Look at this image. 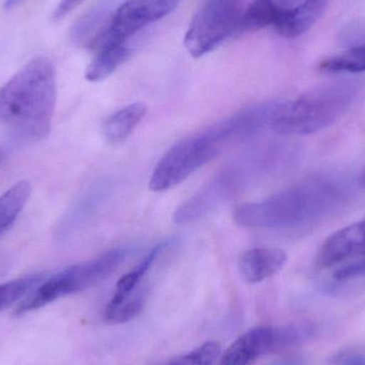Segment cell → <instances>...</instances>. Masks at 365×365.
I'll return each mask as SVG.
<instances>
[{
  "instance_id": "obj_7",
  "label": "cell",
  "mask_w": 365,
  "mask_h": 365,
  "mask_svg": "<svg viewBox=\"0 0 365 365\" xmlns=\"http://www.w3.org/2000/svg\"><path fill=\"white\" fill-rule=\"evenodd\" d=\"M248 0H206L190 21L184 44L192 57L214 51L236 31H240Z\"/></svg>"
},
{
  "instance_id": "obj_24",
  "label": "cell",
  "mask_w": 365,
  "mask_h": 365,
  "mask_svg": "<svg viewBox=\"0 0 365 365\" xmlns=\"http://www.w3.org/2000/svg\"><path fill=\"white\" fill-rule=\"evenodd\" d=\"M332 365H365V356L358 353L341 354Z\"/></svg>"
},
{
  "instance_id": "obj_13",
  "label": "cell",
  "mask_w": 365,
  "mask_h": 365,
  "mask_svg": "<svg viewBox=\"0 0 365 365\" xmlns=\"http://www.w3.org/2000/svg\"><path fill=\"white\" fill-rule=\"evenodd\" d=\"M133 51L134 48L130 42L98 47L96 48V57L86 70V79L91 83H98L108 78L132 57Z\"/></svg>"
},
{
  "instance_id": "obj_10",
  "label": "cell",
  "mask_w": 365,
  "mask_h": 365,
  "mask_svg": "<svg viewBox=\"0 0 365 365\" xmlns=\"http://www.w3.org/2000/svg\"><path fill=\"white\" fill-rule=\"evenodd\" d=\"M365 257V218L327 238L317 253V265L329 268Z\"/></svg>"
},
{
  "instance_id": "obj_21",
  "label": "cell",
  "mask_w": 365,
  "mask_h": 365,
  "mask_svg": "<svg viewBox=\"0 0 365 365\" xmlns=\"http://www.w3.org/2000/svg\"><path fill=\"white\" fill-rule=\"evenodd\" d=\"M221 347L217 342H206L168 365H215L220 359Z\"/></svg>"
},
{
  "instance_id": "obj_27",
  "label": "cell",
  "mask_w": 365,
  "mask_h": 365,
  "mask_svg": "<svg viewBox=\"0 0 365 365\" xmlns=\"http://www.w3.org/2000/svg\"><path fill=\"white\" fill-rule=\"evenodd\" d=\"M4 158H6V154H4V150L0 148V166H1L2 163H4Z\"/></svg>"
},
{
  "instance_id": "obj_3",
  "label": "cell",
  "mask_w": 365,
  "mask_h": 365,
  "mask_svg": "<svg viewBox=\"0 0 365 365\" xmlns=\"http://www.w3.org/2000/svg\"><path fill=\"white\" fill-rule=\"evenodd\" d=\"M247 139L248 130L237 113L182 139L156 165L150 179V189L154 192H163L178 186L227 148Z\"/></svg>"
},
{
  "instance_id": "obj_18",
  "label": "cell",
  "mask_w": 365,
  "mask_h": 365,
  "mask_svg": "<svg viewBox=\"0 0 365 365\" xmlns=\"http://www.w3.org/2000/svg\"><path fill=\"white\" fill-rule=\"evenodd\" d=\"M44 280V274H34L0 284V313L29 295Z\"/></svg>"
},
{
  "instance_id": "obj_4",
  "label": "cell",
  "mask_w": 365,
  "mask_h": 365,
  "mask_svg": "<svg viewBox=\"0 0 365 365\" xmlns=\"http://www.w3.org/2000/svg\"><path fill=\"white\" fill-rule=\"evenodd\" d=\"M289 154L282 145L266 148L259 153L222 169L173 214L177 225H188L210 215L240 195L255 180L287 167Z\"/></svg>"
},
{
  "instance_id": "obj_9",
  "label": "cell",
  "mask_w": 365,
  "mask_h": 365,
  "mask_svg": "<svg viewBox=\"0 0 365 365\" xmlns=\"http://www.w3.org/2000/svg\"><path fill=\"white\" fill-rule=\"evenodd\" d=\"M304 332V329L253 328L225 349L219 365H249L265 354L298 342Z\"/></svg>"
},
{
  "instance_id": "obj_16",
  "label": "cell",
  "mask_w": 365,
  "mask_h": 365,
  "mask_svg": "<svg viewBox=\"0 0 365 365\" xmlns=\"http://www.w3.org/2000/svg\"><path fill=\"white\" fill-rule=\"evenodd\" d=\"M31 195V185L21 181L0 195V235L8 231L21 214Z\"/></svg>"
},
{
  "instance_id": "obj_11",
  "label": "cell",
  "mask_w": 365,
  "mask_h": 365,
  "mask_svg": "<svg viewBox=\"0 0 365 365\" xmlns=\"http://www.w3.org/2000/svg\"><path fill=\"white\" fill-rule=\"evenodd\" d=\"M287 261L284 250L279 248H253L238 259V268L248 283H259L278 274Z\"/></svg>"
},
{
  "instance_id": "obj_17",
  "label": "cell",
  "mask_w": 365,
  "mask_h": 365,
  "mask_svg": "<svg viewBox=\"0 0 365 365\" xmlns=\"http://www.w3.org/2000/svg\"><path fill=\"white\" fill-rule=\"evenodd\" d=\"M165 247H167V242L166 244L162 242V244L156 245L137 267L120 278L117 283V287H115V294L109 302L108 306H115V304H120L122 300L128 298L130 294L134 293L140 287V282L143 277L149 272L150 268L152 267L158 255L163 252Z\"/></svg>"
},
{
  "instance_id": "obj_28",
  "label": "cell",
  "mask_w": 365,
  "mask_h": 365,
  "mask_svg": "<svg viewBox=\"0 0 365 365\" xmlns=\"http://www.w3.org/2000/svg\"><path fill=\"white\" fill-rule=\"evenodd\" d=\"M361 184H362V186L365 187V170H364V175H362Z\"/></svg>"
},
{
  "instance_id": "obj_26",
  "label": "cell",
  "mask_w": 365,
  "mask_h": 365,
  "mask_svg": "<svg viewBox=\"0 0 365 365\" xmlns=\"http://www.w3.org/2000/svg\"><path fill=\"white\" fill-rule=\"evenodd\" d=\"M23 1H25V0H6L4 1V9L11 10V9L15 8V6H19Z\"/></svg>"
},
{
  "instance_id": "obj_6",
  "label": "cell",
  "mask_w": 365,
  "mask_h": 365,
  "mask_svg": "<svg viewBox=\"0 0 365 365\" xmlns=\"http://www.w3.org/2000/svg\"><path fill=\"white\" fill-rule=\"evenodd\" d=\"M128 257L126 249H113L100 257L77 265L71 266L59 274L43 281L15 310V314L23 315L43 308L60 298L85 291L108 278Z\"/></svg>"
},
{
  "instance_id": "obj_15",
  "label": "cell",
  "mask_w": 365,
  "mask_h": 365,
  "mask_svg": "<svg viewBox=\"0 0 365 365\" xmlns=\"http://www.w3.org/2000/svg\"><path fill=\"white\" fill-rule=\"evenodd\" d=\"M282 11L283 6L276 0H252L245 11L240 31L253 32L267 27L274 29Z\"/></svg>"
},
{
  "instance_id": "obj_29",
  "label": "cell",
  "mask_w": 365,
  "mask_h": 365,
  "mask_svg": "<svg viewBox=\"0 0 365 365\" xmlns=\"http://www.w3.org/2000/svg\"><path fill=\"white\" fill-rule=\"evenodd\" d=\"M276 1L279 2V4H282V6H283V4H284L285 2L287 1V0H276Z\"/></svg>"
},
{
  "instance_id": "obj_5",
  "label": "cell",
  "mask_w": 365,
  "mask_h": 365,
  "mask_svg": "<svg viewBox=\"0 0 365 365\" xmlns=\"http://www.w3.org/2000/svg\"><path fill=\"white\" fill-rule=\"evenodd\" d=\"M361 92V86L354 81L319 86L291 102L280 103L270 128L291 136L314 134L349 113Z\"/></svg>"
},
{
  "instance_id": "obj_25",
  "label": "cell",
  "mask_w": 365,
  "mask_h": 365,
  "mask_svg": "<svg viewBox=\"0 0 365 365\" xmlns=\"http://www.w3.org/2000/svg\"><path fill=\"white\" fill-rule=\"evenodd\" d=\"M272 365H304L302 360L297 358H289V359L281 360V361L276 362Z\"/></svg>"
},
{
  "instance_id": "obj_20",
  "label": "cell",
  "mask_w": 365,
  "mask_h": 365,
  "mask_svg": "<svg viewBox=\"0 0 365 365\" xmlns=\"http://www.w3.org/2000/svg\"><path fill=\"white\" fill-rule=\"evenodd\" d=\"M147 300V291L139 287L134 293L115 306H107L105 319L109 323L122 324L130 321L140 313Z\"/></svg>"
},
{
  "instance_id": "obj_14",
  "label": "cell",
  "mask_w": 365,
  "mask_h": 365,
  "mask_svg": "<svg viewBox=\"0 0 365 365\" xmlns=\"http://www.w3.org/2000/svg\"><path fill=\"white\" fill-rule=\"evenodd\" d=\"M147 111V106L143 103H134L115 111L105 121L103 126V132L107 140L119 143L128 139L143 121Z\"/></svg>"
},
{
  "instance_id": "obj_2",
  "label": "cell",
  "mask_w": 365,
  "mask_h": 365,
  "mask_svg": "<svg viewBox=\"0 0 365 365\" xmlns=\"http://www.w3.org/2000/svg\"><path fill=\"white\" fill-rule=\"evenodd\" d=\"M57 103L55 66L34 58L0 89V122L29 140H42L51 130Z\"/></svg>"
},
{
  "instance_id": "obj_8",
  "label": "cell",
  "mask_w": 365,
  "mask_h": 365,
  "mask_svg": "<svg viewBox=\"0 0 365 365\" xmlns=\"http://www.w3.org/2000/svg\"><path fill=\"white\" fill-rule=\"evenodd\" d=\"M182 0H125L109 16L108 21L93 43L103 45L125 44L147 26L164 19L175 10Z\"/></svg>"
},
{
  "instance_id": "obj_12",
  "label": "cell",
  "mask_w": 365,
  "mask_h": 365,
  "mask_svg": "<svg viewBox=\"0 0 365 365\" xmlns=\"http://www.w3.org/2000/svg\"><path fill=\"white\" fill-rule=\"evenodd\" d=\"M330 0H302L293 6H283L274 30L287 38H297L308 31L327 8Z\"/></svg>"
},
{
  "instance_id": "obj_23",
  "label": "cell",
  "mask_w": 365,
  "mask_h": 365,
  "mask_svg": "<svg viewBox=\"0 0 365 365\" xmlns=\"http://www.w3.org/2000/svg\"><path fill=\"white\" fill-rule=\"evenodd\" d=\"M83 1L85 0H61L56 8L55 12H53V19L60 21V19H64L68 13L72 12Z\"/></svg>"
},
{
  "instance_id": "obj_19",
  "label": "cell",
  "mask_w": 365,
  "mask_h": 365,
  "mask_svg": "<svg viewBox=\"0 0 365 365\" xmlns=\"http://www.w3.org/2000/svg\"><path fill=\"white\" fill-rule=\"evenodd\" d=\"M319 68L326 73L365 72V45L354 47L340 55L324 60Z\"/></svg>"
},
{
  "instance_id": "obj_1",
  "label": "cell",
  "mask_w": 365,
  "mask_h": 365,
  "mask_svg": "<svg viewBox=\"0 0 365 365\" xmlns=\"http://www.w3.org/2000/svg\"><path fill=\"white\" fill-rule=\"evenodd\" d=\"M351 193L353 187L344 178L312 175L262 201L236 206L233 218L240 227L249 229H300L340 210Z\"/></svg>"
},
{
  "instance_id": "obj_22",
  "label": "cell",
  "mask_w": 365,
  "mask_h": 365,
  "mask_svg": "<svg viewBox=\"0 0 365 365\" xmlns=\"http://www.w3.org/2000/svg\"><path fill=\"white\" fill-rule=\"evenodd\" d=\"M360 278H365V257L354 259L334 272V279L336 281H351Z\"/></svg>"
}]
</instances>
